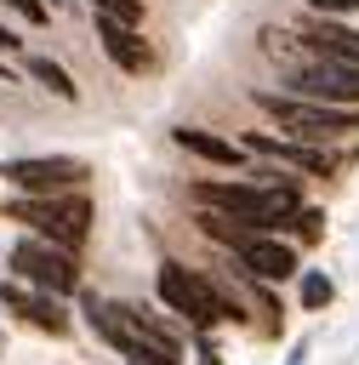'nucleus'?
<instances>
[{"instance_id": "nucleus-12", "label": "nucleus", "mask_w": 359, "mask_h": 365, "mask_svg": "<svg viewBox=\"0 0 359 365\" xmlns=\"http://www.w3.org/2000/svg\"><path fill=\"white\" fill-rule=\"evenodd\" d=\"M296 302H302V308H313V314H319V308H331V302H336V279H331V274H319V268H302V274H296Z\"/></svg>"}, {"instance_id": "nucleus-16", "label": "nucleus", "mask_w": 359, "mask_h": 365, "mask_svg": "<svg viewBox=\"0 0 359 365\" xmlns=\"http://www.w3.org/2000/svg\"><path fill=\"white\" fill-rule=\"evenodd\" d=\"M97 11H114L120 23H142V0H91Z\"/></svg>"}, {"instance_id": "nucleus-18", "label": "nucleus", "mask_w": 359, "mask_h": 365, "mask_svg": "<svg viewBox=\"0 0 359 365\" xmlns=\"http://www.w3.org/2000/svg\"><path fill=\"white\" fill-rule=\"evenodd\" d=\"M199 365H222V359H217V348H211V336H199Z\"/></svg>"}, {"instance_id": "nucleus-20", "label": "nucleus", "mask_w": 359, "mask_h": 365, "mask_svg": "<svg viewBox=\"0 0 359 365\" xmlns=\"http://www.w3.org/2000/svg\"><path fill=\"white\" fill-rule=\"evenodd\" d=\"M0 80H11V68H6V63H0Z\"/></svg>"}, {"instance_id": "nucleus-8", "label": "nucleus", "mask_w": 359, "mask_h": 365, "mask_svg": "<svg viewBox=\"0 0 359 365\" xmlns=\"http://www.w3.org/2000/svg\"><path fill=\"white\" fill-rule=\"evenodd\" d=\"M234 257H239V268H245L251 279H268V285H279V279H296V262H302V257H296V245L274 240L268 228H256V234H251V240H245Z\"/></svg>"}, {"instance_id": "nucleus-14", "label": "nucleus", "mask_w": 359, "mask_h": 365, "mask_svg": "<svg viewBox=\"0 0 359 365\" xmlns=\"http://www.w3.org/2000/svg\"><path fill=\"white\" fill-rule=\"evenodd\" d=\"M251 302H256V331H262V336H279V325H285V319H279V302H274L268 279H256V285H251Z\"/></svg>"}, {"instance_id": "nucleus-19", "label": "nucleus", "mask_w": 359, "mask_h": 365, "mask_svg": "<svg viewBox=\"0 0 359 365\" xmlns=\"http://www.w3.org/2000/svg\"><path fill=\"white\" fill-rule=\"evenodd\" d=\"M0 51H17V34H11L6 23H0Z\"/></svg>"}, {"instance_id": "nucleus-9", "label": "nucleus", "mask_w": 359, "mask_h": 365, "mask_svg": "<svg viewBox=\"0 0 359 365\" xmlns=\"http://www.w3.org/2000/svg\"><path fill=\"white\" fill-rule=\"evenodd\" d=\"M80 302H85V319L97 325V336H103V342H108L114 354H125V359H131V348H137L142 336L131 331L125 308H114V302H103V297H80Z\"/></svg>"}, {"instance_id": "nucleus-1", "label": "nucleus", "mask_w": 359, "mask_h": 365, "mask_svg": "<svg viewBox=\"0 0 359 365\" xmlns=\"http://www.w3.org/2000/svg\"><path fill=\"white\" fill-rule=\"evenodd\" d=\"M6 217H11V222H28L40 240H57V245H68V251H80L85 234H91V200H85L80 188L17 194V200H6Z\"/></svg>"}, {"instance_id": "nucleus-5", "label": "nucleus", "mask_w": 359, "mask_h": 365, "mask_svg": "<svg viewBox=\"0 0 359 365\" xmlns=\"http://www.w3.org/2000/svg\"><path fill=\"white\" fill-rule=\"evenodd\" d=\"M0 177L17 188V194H57V188H85V160H68V154H17L0 165Z\"/></svg>"}, {"instance_id": "nucleus-15", "label": "nucleus", "mask_w": 359, "mask_h": 365, "mask_svg": "<svg viewBox=\"0 0 359 365\" xmlns=\"http://www.w3.org/2000/svg\"><path fill=\"white\" fill-rule=\"evenodd\" d=\"M262 51H274V57H313L308 46H302V34H291V29H262Z\"/></svg>"}, {"instance_id": "nucleus-13", "label": "nucleus", "mask_w": 359, "mask_h": 365, "mask_svg": "<svg viewBox=\"0 0 359 365\" xmlns=\"http://www.w3.org/2000/svg\"><path fill=\"white\" fill-rule=\"evenodd\" d=\"M285 228H291V240L319 245V240H325V211H319V205H296V211L285 217Z\"/></svg>"}, {"instance_id": "nucleus-21", "label": "nucleus", "mask_w": 359, "mask_h": 365, "mask_svg": "<svg viewBox=\"0 0 359 365\" xmlns=\"http://www.w3.org/2000/svg\"><path fill=\"white\" fill-rule=\"evenodd\" d=\"M0 348H6V342H0Z\"/></svg>"}, {"instance_id": "nucleus-17", "label": "nucleus", "mask_w": 359, "mask_h": 365, "mask_svg": "<svg viewBox=\"0 0 359 365\" xmlns=\"http://www.w3.org/2000/svg\"><path fill=\"white\" fill-rule=\"evenodd\" d=\"M319 17H348V11H359V0H308Z\"/></svg>"}, {"instance_id": "nucleus-4", "label": "nucleus", "mask_w": 359, "mask_h": 365, "mask_svg": "<svg viewBox=\"0 0 359 365\" xmlns=\"http://www.w3.org/2000/svg\"><path fill=\"white\" fill-rule=\"evenodd\" d=\"M74 257H80V251L34 234V240H17V245H11V274L28 279V285H46V291H57V297H68V291H80V262H74Z\"/></svg>"}, {"instance_id": "nucleus-2", "label": "nucleus", "mask_w": 359, "mask_h": 365, "mask_svg": "<svg viewBox=\"0 0 359 365\" xmlns=\"http://www.w3.org/2000/svg\"><path fill=\"white\" fill-rule=\"evenodd\" d=\"M256 108L274 114L291 137L302 143H325V137H348L359 131V108L348 103H325V97H296V91H256Z\"/></svg>"}, {"instance_id": "nucleus-6", "label": "nucleus", "mask_w": 359, "mask_h": 365, "mask_svg": "<svg viewBox=\"0 0 359 365\" xmlns=\"http://www.w3.org/2000/svg\"><path fill=\"white\" fill-rule=\"evenodd\" d=\"M0 308H6L17 325H34V331H46V336H63V331H68V308H63V297L46 291V285L0 279Z\"/></svg>"}, {"instance_id": "nucleus-3", "label": "nucleus", "mask_w": 359, "mask_h": 365, "mask_svg": "<svg viewBox=\"0 0 359 365\" xmlns=\"http://www.w3.org/2000/svg\"><path fill=\"white\" fill-rule=\"evenodd\" d=\"M154 291H160V302L171 308V314H182L188 325H217V319H245L205 274H194L188 262H160V279H154Z\"/></svg>"}, {"instance_id": "nucleus-11", "label": "nucleus", "mask_w": 359, "mask_h": 365, "mask_svg": "<svg viewBox=\"0 0 359 365\" xmlns=\"http://www.w3.org/2000/svg\"><path fill=\"white\" fill-rule=\"evenodd\" d=\"M28 80H40L51 97H63V103H74L80 97V86L68 80V68L57 63V57H28Z\"/></svg>"}, {"instance_id": "nucleus-7", "label": "nucleus", "mask_w": 359, "mask_h": 365, "mask_svg": "<svg viewBox=\"0 0 359 365\" xmlns=\"http://www.w3.org/2000/svg\"><path fill=\"white\" fill-rule=\"evenodd\" d=\"M97 40H103V57L120 68V74H154V46L137 34V23H120L114 11H97Z\"/></svg>"}, {"instance_id": "nucleus-10", "label": "nucleus", "mask_w": 359, "mask_h": 365, "mask_svg": "<svg viewBox=\"0 0 359 365\" xmlns=\"http://www.w3.org/2000/svg\"><path fill=\"white\" fill-rule=\"evenodd\" d=\"M171 137H177L188 154H199V160H211V165H222V171H234V165L245 160L239 143H222V137H211V131H199V125H177Z\"/></svg>"}]
</instances>
